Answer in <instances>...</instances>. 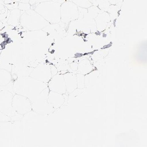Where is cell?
Listing matches in <instances>:
<instances>
[{"mask_svg":"<svg viewBox=\"0 0 147 147\" xmlns=\"http://www.w3.org/2000/svg\"><path fill=\"white\" fill-rule=\"evenodd\" d=\"M3 1H5V0H3Z\"/></svg>","mask_w":147,"mask_h":147,"instance_id":"cell-17","label":"cell"},{"mask_svg":"<svg viewBox=\"0 0 147 147\" xmlns=\"http://www.w3.org/2000/svg\"><path fill=\"white\" fill-rule=\"evenodd\" d=\"M11 1L15 2H19L21 0H11Z\"/></svg>","mask_w":147,"mask_h":147,"instance_id":"cell-16","label":"cell"},{"mask_svg":"<svg viewBox=\"0 0 147 147\" xmlns=\"http://www.w3.org/2000/svg\"><path fill=\"white\" fill-rule=\"evenodd\" d=\"M47 87V83L30 76H23L15 81L13 90L15 94L25 96L31 101Z\"/></svg>","mask_w":147,"mask_h":147,"instance_id":"cell-1","label":"cell"},{"mask_svg":"<svg viewBox=\"0 0 147 147\" xmlns=\"http://www.w3.org/2000/svg\"><path fill=\"white\" fill-rule=\"evenodd\" d=\"M77 11V6L70 1L64 2L61 6V20L63 22H68L73 19Z\"/></svg>","mask_w":147,"mask_h":147,"instance_id":"cell-7","label":"cell"},{"mask_svg":"<svg viewBox=\"0 0 147 147\" xmlns=\"http://www.w3.org/2000/svg\"><path fill=\"white\" fill-rule=\"evenodd\" d=\"M52 1L62 4L64 2L68 1V0H52Z\"/></svg>","mask_w":147,"mask_h":147,"instance_id":"cell-13","label":"cell"},{"mask_svg":"<svg viewBox=\"0 0 147 147\" xmlns=\"http://www.w3.org/2000/svg\"><path fill=\"white\" fill-rule=\"evenodd\" d=\"M30 1V0H21L19 2L24 3H29Z\"/></svg>","mask_w":147,"mask_h":147,"instance_id":"cell-14","label":"cell"},{"mask_svg":"<svg viewBox=\"0 0 147 147\" xmlns=\"http://www.w3.org/2000/svg\"><path fill=\"white\" fill-rule=\"evenodd\" d=\"M52 0H30L29 4L31 6L33 7L38 5L40 3H43V2L50 1H52Z\"/></svg>","mask_w":147,"mask_h":147,"instance_id":"cell-12","label":"cell"},{"mask_svg":"<svg viewBox=\"0 0 147 147\" xmlns=\"http://www.w3.org/2000/svg\"><path fill=\"white\" fill-rule=\"evenodd\" d=\"M29 76L39 81L48 84L52 77L50 66L47 64L39 65L33 69Z\"/></svg>","mask_w":147,"mask_h":147,"instance_id":"cell-6","label":"cell"},{"mask_svg":"<svg viewBox=\"0 0 147 147\" xmlns=\"http://www.w3.org/2000/svg\"><path fill=\"white\" fill-rule=\"evenodd\" d=\"M0 4H2V5H5L4 2L3 0H0Z\"/></svg>","mask_w":147,"mask_h":147,"instance_id":"cell-15","label":"cell"},{"mask_svg":"<svg viewBox=\"0 0 147 147\" xmlns=\"http://www.w3.org/2000/svg\"><path fill=\"white\" fill-rule=\"evenodd\" d=\"M18 9L23 11H26L31 9V5L29 3H24L19 2Z\"/></svg>","mask_w":147,"mask_h":147,"instance_id":"cell-11","label":"cell"},{"mask_svg":"<svg viewBox=\"0 0 147 147\" xmlns=\"http://www.w3.org/2000/svg\"><path fill=\"white\" fill-rule=\"evenodd\" d=\"M11 76L9 72L5 70H0V86H5L10 83Z\"/></svg>","mask_w":147,"mask_h":147,"instance_id":"cell-9","label":"cell"},{"mask_svg":"<svg viewBox=\"0 0 147 147\" xmlns=\"http://www.w3.org/2000/svg\"><path fill=\"white\" fill-rule=\"evenodd\" d=\"M49 91L48 88H46L35 98L30 101L32 109L36 113L47 115L52 111V105L48 102Z\"/></svg>","mask_w":147,"mask_h":147,"instance_id":"cell-4","label":"cell"},{"mask_svg":"<svg viewBox=\"0 0 147 147\" xmlns=\"http://www.w3.org/2000/svg\"><path fill=\"white\" fill-rule=\"evenodd\" d=\"M12 107L16 112L20 115L28 113L32 109L30 100L17 94H15L13 98Z\"/></svg>","mask_w":147,"mask_h":147,"instance_id":"cell-5","label":"cell"},{"mask_svg":"<svg viewBox=\"0 0 147 147\" xmlns=\"http://www.w3.org/2000/svg\"><path fill=\"white\" fill-rule=\"evenodd\" d=\"M20 24L29 31L39 30L50 24L34 9L25 11L20 17Z\"/></svg>","mask_w":147,"mask_h":147,"instance_id":"cell-3","label":"cell"},{"mask_svg":"<svg viewBox=\"0 0 147 147\" xmlns=\"http://www.w3.org/2000/svg\"><path fill=\"white\" fill-rule=\"evenodd\" d=\"M4 2L5 7L9 10L18 8L19 2L13 1L11 0H5Z\"/></svg>","mask_w":147,"mask_h":147,"instance_id":"cell-10","label":"cell"},{"mask_svg":"<svg viewBox=\"0 0 147 147\" xmlns=\"http://www.w3.org/2000/svg\"><path fill=\"white\" fill-rule=\"evenodd\" d=\"M25 11L17 8L10 10V15L7 23L9 25L17 26L20 24V17Z\"/></svg>","mask_w":147,"mask_h":147,"instance_id":"cell-8","label":"cell"},{"mask_svg":"<svg viewBox=\"0 0 147 147\" xmlns=\"http://www.w3.org/2000/svg\"><path fill=\"white\" fill-rule=\"evenodd\" d=\"M61 5L60 3L50 1L31 6V9H34L50 24H53L61 21Z\"/></svg>","mask_w":147,"mask_h":147,"instance_id":"cell-2","label":"cell"}]
</instances>
